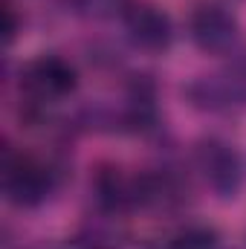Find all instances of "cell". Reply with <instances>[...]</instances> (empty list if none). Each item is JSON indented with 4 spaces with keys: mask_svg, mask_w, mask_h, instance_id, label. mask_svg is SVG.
<instances>
[{
    "mask_svg": "<svg viewBox=\"0 0 246 249\" xmlns=\"http://www.w3.org/2000/svg\"><path fill=\"white\" fill-rule=\"evenodd\" d=\"M20 87L32 102L53 105L75 90V70L58 55H41L38 61H32L23 70Z\"/></svg>",
    "mask_w": 246,
    "mask_h": 249,
    "instance_id": "obj_1",
    "label": "cell"
},
{
    "mask_svg": "<svg viewBox=\"0 0 246 249\" xmlns=\"http://www.w3.org/2000/svg\"><path fill=\"white\" fill-rule=\"evenodd\" d=\"M3 191L9 197V203H15V206H38L53 191V171L38 160L18 157V160L6 162Z\"/></svg>",
    "mask_w": 246,
    "mask_h": 249,
    "instance_id": "obj_2",
    "label": "cell"
},
{
    "mask_svg": "<svg viewBox=\"0 0 246 249\" xmlns=\"http://www.w3.org/2000/svg\"><path fill=\"white\" fill-rule=\"evenodd\" d=\"M197 168L203 174V180L214 188L217 194L229 197L238 191V183H241V160L238 154L232 151V145L220 142V139H203L197 145Z\"/></svg>",
    "mask_w": 246,
    "mask_h": 249,
    "instance_id": "obj_3",
    "label": "cell"
},
{
    "mask_svg": "<svg viewBox=\"0 0 246 249\" xmlns=\"http://www.w3.org/2000/svg\"><path fill=\"white\" fill-rule=\"evenodd\" d=\"M191 38L203 53H226L238 38V20L220 3H203L191 15Z\"/></svg>",
    "mask_w": 246,
    "mask_h": 249,
    "instance_id": "obj_4",
    "label": "cell"
},
{
    "mask_svg": "<svg viewBox=\"0 0 246 249\" xmlns=\"http://www.w3.org/2000/svg\"><path fill=\"white\" fill-rule=\"evenodd\" d=\"M124 29L130 35V41L139 47V50H148V53H162L171 38H174V29H171V18L151 6V3H133L124 9Z\"/></svg>",
    "mask_w": 246,
    "mask_h": 249,
    "instance_id": "obj_5",
    "label": "cell"
},
{
    "mask_svg": "<svg viewBox=\"0 0 246 249\" xmlns=\"http://www.w3.org/2000/svg\"><path fill=\"white\" fill-rule=\"evenodd\" d=\"M168 249H217V235L206 226H188L171 238Z\"/></svg>",
    "mask_w": 246,
    "mask_h": 249,
    "instance_id": "obj_6",
    "label": "cell"
},
{
    "mask_svg": "<svg viewBox=\"0 0 246 249\" xmlns=\"http://www.w3.org/2000/svg\"><path fill=\"white\" fill-rule=\"evenodd\" d=\"M87 12H96V15H105L107 9H113V3H119V0H78Z\"/></svg>",
    "mask_w": 246,
    "mask_h": 249,
    "instance_id": "obj_7",
    "label": "cell"
}]
</instances>
